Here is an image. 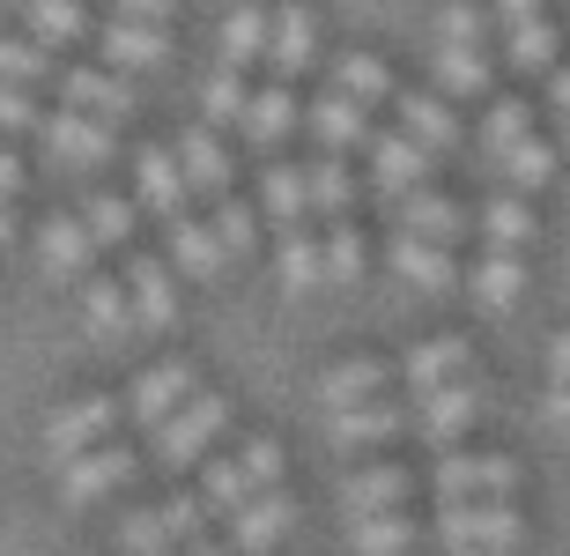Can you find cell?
<instances>
[{
    "label": "cell",
    "mask_w": 570,
    "mask_h": 556,
    "mask_svg": "<svg viewBox=\"0 0 570 556\" xmlns=\"http://www.w3.org/2000/svg\"><path fill=\"white\" fill-rule=\"evenodd\" d=\"M519 542H527V519L511 513V497H460L438 513L444 556H511Z\"/></svg>",
    "instance_id": "6da1fadb"
},
{
    "label": "cell",
    "mask_w": 570,
    "mask_h": 556,
    "mask_svg": "<svg viewBox=\"0 0 570 556\" xmlns=\"http://www.w3.org/2000/svg\"><path fill=\"white\" fill-rule=\"evenodd\" d=\"M282 475V446L275 438H253L245 452H230V460H208V475H200V497H208V513H237L253 490H267Z\"/></svg>",
    "instance_id": "7a4b0ae2"
},
{
    "label": "cell",
    "mask_w": 570,
    "mask_h": 556,
    "mask_svg": "<svg viewBox=\"0 0 570 556\" xmlns=\"http://www.w3.org/2000/svg\"><path fill=\"white\" fill-rule=\"evenodd\" d=\"M223 423H230V401L193 393L186 408H170L164 423H156V460H164V468H193V460H200V452L223 438Z\"/></svg>",
    "instance_id": "3957f363"
},
{
    "label": "cell",
    "mask_w": 570,
    "mask_h": 556,
    "mask_svg": "<svg viewBox=\"0 0 570 556\" xmlns=\"http://www.w3.org/2000/svg\"><path fill=\"white\" fill-rule=\"evenodd\" d=\"M489 416V386L482 379H444V386H430V393H415V430H423L430 446H452L466 423H482Z\"/></svg>",
    "instance_id": "277c9868"
},
{
    "label": "cell",
    "mask_w": 570,
    "mask_h": 556,
    "mask_svg": "<svg viewBox=\"0 0 570 556\" xmlns=\"http://www.w3.org/2000/svg\"><path fill=\"white\" fill-rule=\"evenodd\" d=\"M430 490L444 505H460V497H511L519 490V460H504V452H444L430 468Z\"/></svg>",
    "instance_id": "5b68a950"
},
{
    "label": "cell",
    "mask_w": 570,
    "mask_h": 556,
    "mask_svg": "<svg viewBox=\"0 0 570 556\" xmlns=\"http://www.w3.org/2000/svg\"><path fill=\"white\" fill-rule=\"evenodd\" d=\"M141 475V460H134L127 446H89V452H75V460H60V497L67 505H97L105 490H119V482H134Z\"/></svg>",
    "instance_id": "8992f818"
},
{
    "label": "cell",
    "mask_w": 570,
    "mask_h": 556,
    "mask_svg": "<svg viewBox=\"0 0 570 556\" xmlns=\"http://www.w3.org/2000/svg\"><path fill=\"white\" fill-rule=\"evenodd\" d=\"M119 416H127V408L111 401V393H89V401L60 408V416H52V423H45V446H52V460H75V452L105 446L111 430H119Z\"/></svg>",
    "instance_id": "52a82bcc"
},
{
    "label": "cell",
    "mask_w": 570,
    "mask_h": 556,
    "mask_svg": "<svg viewBox=\"0 0 570 556\" xmlns=\"http://www.w3.org/2000/svg\"><path fill=\"white\" fill-rule=\"evenodd\" d=\"M45 149H52V164H67V172H97V164H111V127L105 119H89V111L67 105L60 119H45Z\"/></svg>",
    "instance_id": "ba28073f"
},
{
    "label": "cell",
    "mask_w": 570,
    "mask_h": 556,
    "mask_svg": "<svg viewBox=\"0 0 570 556\" xmlns=\"http://www.w3.org/2000/svg\"><path fill=\"white\" fill-rule=\"evenodd\" d=\"M289 527H296V497L267 482V490H253V497H245V505L230 513V549L259 556V549H275Z\"/></svg>",
    "instance_id": "9c48e42d"
},
{
    "label": "cell",
    "mask_w": 570,
    "mask_h": 556,
    "mask_svg": "<svg viewBox=\"0 0 570 556\" xmlns=\"http://www.w3.org/2000/svg\"><path fill=\"white\" fill-rule=\"evenodd\" d=\"M52 89H60V105L89 111V119H105V127H127V119H134V89L119 82V75H97V67H67V75H52Z\"/></svg>",
    "instance_id": "30bf717a"
},
{
    "label": "cell",
    "mask_w": 570,
    "mask_h": 556,
    "mask_svg": "<svg viewBox=\"0 0 570 556\" xmlns=\"http://www.w3.org/2000/svg\"><path fill=\"white\" fill-rule=\"evenodd\" d=\"M430 164H438V156L423 149V142H415V134H371V178H379V193L385 201H401V193H415L430 178Z\"/></svg>",
    "instance_id": "8fae6325"
},
{
    "label": "cell",
    "mask_w": 570,
    "mask_h": 556,
    "mask_svg": "<svg viewBox=\"0 0 570 556\" xmlns=\"http://www.w3.org/2000/svg\"><path fill=\"white\" fill-rule=\"evenodd\" d=\"M134 326H141V320H134V297H127V290H119L111 275H82V334H89V342L119 349Z\"/></svg>",
    "instance_id": "7c38bea8"
},
{
    "label": "cell",
    "mask_w": 570,
    "mask_h": 556,
    "mask_svg": "<svg viewBox=\"0 0 570 556\" xmlns=\"http://www.w3.org/2000/svg\"><path fill=\"white\" fill-rule=\"evenodd\" d=\"M134 186H141V208L148 215H186V201H193V178H186V164L170 149H141V164H134Z\"/></svg>",
    "instance_id": "4fadbf2b"
},
{
    "label": "cell",
    "mask_w": 570,
    "mask_h": 556,
    "mask_svg": "<svg viewBox=\"0 0 570 556\" xmlns=\"http://www.w3.org/2000/svg\"><path fill=\"white\" fill-rule=\"evenodd\" d=\"M193 401V364H156V371H141V379H134V393H127V416L134 423H164L170 408H186Z\"/></svg>",
    "instance_id": "5bb4252c"
},
{
    "label": "cell",
    "mask_w": 570,
    "mask_h": 556,
    "mask_svg": "<svg viewBox=\"0 0 570 556\" xmlns=\"http://www.w3.org/2000/svg\"><path fill=\"white\" fill-rule=\"evenodd\" d=\"M393 215H401V231L438 237V245H460V237L474 231L460 201H444V193H423V186H415V193H401V201H393Z\"/></svg>",
    "instance_id": "9a60e30c"
},
{
    "label": "cell",
    "mask_w": 570,
    "mask_h": 556,
    "mask_svg": "<svg viewBox=\"0 0 570 556\" xmlns=\"http://www.w3.org/2000/svg\"><path fill=\"white\" fill-rule=\"evenodd\" d=\"M127 297H134V320L141 326H170L178 320V282H170L164 260H148V253L127 260Z\"/></svg>",
    "instance_id": "2e32d148"
},
{
    "label": "cell",
    "mask_w": 570,
    "mask_h": 556,
    "mask_svg": "<svg viewBox=\"0 0 570 556\" xmlns=\"http://www.w3.org/2000/svg\"><path fill=\"white\" fill-rule=\"evenodd\" d=\"M97 52H105L111 67H164L170 38H164V22H134V16H111V30H97Z\"/></svg>",
    "instance_id": "e0dca14e"
},
{
    "label": "cell",
    "mask_w": 570,
    "mask_h": 556,
    "mask_svg": "<svg viewBox=\"0 0 570 556\" xmlns=\"http://www.w3.org/2000/svg\"><path fill=\"white\" fill-rule=\"evenodd\" d=\"M393 275L401 282H415V290H452V282H460V267H452V253H444L438 237H415V231H401L393 237Z\"/></svg>",
    "instance_id": "ac0fdd59"
},
{
    "label": "cell",
    "mask_w": 570,
    "mask_h": 556,
    "mask_svg": "<svg viewBox=\"0 0 570 556\" xmlns=\"http://www.w3.org/2000/svg\"><path fill=\"white\" fill-rule=\"evenodd\" d=\"M89 253H97V237H89L82 215H52L38 231V267L45 275H89Z\"/></svg>",
    "instance_id": "d6986e66"
},
{
    "label": "cell",
    "mask_w": 570,
    "mask_h": 556,
    "mask_svg": "<svg viewBox=\"0 0 570 556\" xmlns=\"http://www.w3.org/2000/svg\"><path fill=\"white\" fill-rule=\"evenodd\" d=\"M164 231H170V260H178V267H186L193 282H215V275H223V260H230V253H223V237H215V223L170 215Z\"/></svg>",
    "instance_id": "ffe728a7"
},
{
    "label": "cell",
    "mask_w": 570,
    "mask_h": 556,
    "mask_svg": "<svg viewBox=\"0 0 570 556\" xmlns=\"http://www.w3.org/2000/svg\"><path fill=\"white\" fill-rule=\"evenodd\" d=\"M415 416L407 408H393V401H356V408H334L326 416V430H334L341 446H385L393 430H407Z\"/></svg>",
    "instance_id": "44dd1931"
},
{
    "label": "cell",
    "mask_w": 570,
    "mask_h": 556,
    "mask_svg": "<svg viewBox=\"0 0 570 556\" xmlns=\"http://www.w3.org/2000/svg\"><path fill=\"white\" fill-rule=\"evenodd\" d=\"M178 164H186V178H193V193H200V201H223V193H230V156L215 149L208 127H186V134H178Z\"/></svg>",
    "instance_id": "7402d4cb"
},
{
    "label": "cell",
    "mask_w": 570,
    "mask_h": 556,
    "mask_svg": "<svg viewBox=\"0 0 570 556\" xmlns=\"http://www.w3.org/2000/svg\"><path fill=\"white\" fill-rule=\"evenodd\" d=\"M312 45H318V30H312L304 8H275L267 16V60H275V75H304L312 67Z\"/></svg>",
    "instance_id": "603a6c76"
},
{
    "label": "cell",
    "mask_w": 570,
    "mask_h": 556,
    "mask_svg": "<svg viewBox=\"0 0 570 556\" xmlns=\"http://www.w3.org/2000/svg\"><path fill=\"white\" fill-rule=\"evenodd\" d=\"M407 490H415L407 468H363V475L341 482V505H348V519L356 513H393V505H407Z\"/></svg>",
    "instance_id": "cb8c5ba5"
},
{
    "label": "cell",
    "mask_w": 570,
    "mask_h": 556,
    "mask_svg": "<svg viewBox=\"0 0 570 556\" xmlns=\"http://www.w3.org/2000/svg\"><path fill=\"white\" fill-rule=\"evenodd\" d=\"M312 134L326 142V149H356V142H371V111H363V97L334 89V97L312 105Z\"/></svg>",
    "instance_id": "d4e9b609"
},
{
    "label": "cell",
    "mask_w": 570,
    "mask_h": 556,
    "mask_svg": "<svg viewBox=\"0 0 570 556\" xmlns=\"http://www.w3.org/2000/svg\"><path fill=\"white\" fill-rule=\"evenodd\" d=\"M385 379H393V371H385L379 357H348V364H334L326 379H318V401H326V408L379 401V393H385Z\"/></svg>",
    "instance_id": "484cf974"
},
{
    "label": "cell",
    "mask_w": 570,
    "mask_h": 556,
    "mask_svg": "<svg viewBox=\"0 0 570 556\" xmlns=\"http://www.w3.org/2000/svg\"><path fill=\"white\" fill-rule=\"evenodd\" d=\"M466 364H474V349H466V342H452V334H438V342H423V349H415V357L401 364V379H407V393H430V386L460 379Z\"/></svg>",
    "instance_id": "4316f807"
},
{
    "label": "cell",
    "mask_w": 570,
    "mask_h": 556,
    "mask_svg": "<svg viewBox=\"0 0 570 556\" xmlns=\"http://www.w3.org/2000/svg\"><path fill=\"white\" fill-rule=\"evenodd\" d=\"M348 549H356V556H407V549H415V519H407L401 505H393V513H356Z\"/></svg>",
    "instance_id": "83f0119b"
},
{
    "label": "cell",
    "mask_w": 570,
    "mask_h": 556,
    "mask_svg": "<svg viewBox=\"0 0 570 556\" xmlns=\"http://www.w3.org/2000/svg\"><path fill=\"white\" fill-rule=\"evenodd\" d=\"M430 67H438L444 97H482V89H489V52H482V45H438Z\"/></svg>",
    "instance_id": "f1b7e54d"
},
{
    "label": "cell",
    "mask_w": 570,
    "mask_h": 556,
    "mask_svg": "<svg viewBox=\"0 0 570 556\" xmlns=\"http://www.w3.org/2000/svg\"><path fill=\"white\" fill-rule=\"evenodd\" d=\"M289 127H296V97H289V82L253 89V105H245V142H253V149H275Z\"/></svg>",
    "instance_id": "f546056e"
},
{
    "label": "cell",
    "mask_w": 570,
    "mask_h": 556,
    "mask_svg": "<svg viewBox=\"0 0 570 556\" xmlns=\"http://www.w3.org/2000/svg\"><path fill=\"white\" fill-rule=\"evenodd\" d=\"M401 127L415 134L430 156H452V149H460V119L444 111V97H401Z\"/></svg>",
    "instance_id": "4dcf8cb0"
},
{
    "label": "cell",
    "mask_w": 570,
    "mask_h": 556,
    "mask_svg": "<svg viewBox=\"0 0 570 556\" xmlns=\"http://www.w3.org/2000/svg\"><path fill=\"white\" fill-rule=\"evenodd\" d=\"M533 231H541V223H533V208L519 201V193H497V201L482 208V237L497 245V253H527Z\"/></svg>",
    "instance_id": "1f68e13d"
},
{
    "label": "cell",
    "mask_w": 570,
    "mask_h": 556,
    "mask_svg": "<svg viewBox=\"0 0 570 556\" xmlns=\"http://www.w3.org/2000/svg\"><path fill=\"white\" fill-rule=\"evenodd\" d=\"M556 52H563V38H556L541 16H533V22H504V60L519 67V75H549Z\"/></svg>",
    "instance_id": "d6a6232c"
},
{
    "label": "cell",
    "mask_w": 570,
    "mask_h": 556,
    "mask_svg": "<svg viewBox=\"0 0 570 556\" xmlns=\"http://www.w3.org/2000/svg\"><path fill=\"white\" fill-rule=\"evenodd\" d=\"M259 208L275 215L282 231H289V223H304V215H312V178L296 172V164H275V172L259 178Z\"/></svg>",
    "instance_id": "836d02e7"
},
{
    "label": "cell",
    "mask_w": 570,
    "mask_h": 556,
    "mask_svg": "<svg viewBox=\"0 0 570 556\" xmlns=\"http://www.w3.org/2000/svg\"><path fill=\"white\" fill-rule=\"evenodd\" d=\"M275 267H282V290H326V253H318V237L312 231H296L289 223V237H282V253H275Z\"/></svg>",
    "instance_id": "e575fe53"
},
{
    "label": "cell",
    "mask_w": 570,
    "mask_h": 556,
    "mask_svg": "<svg viewBox=\"0 0 570 556\" xmlns=\"http://www.w3.org/2000/svg\"><path fill=\"white\" fill-rule=\"evenodd\" d=\"M497 178H504L511 193H541V186H549V178H556V149H549V142H533V134H527V142H511V149L497 156Z\"/></svg>",
    "instance_id": "d590c367"
},
{
    "label": "cell",
    "mask_w": 570,
    "mask_h": 556,
    "mask_svg": "<svg viewBox=\"0 0 570 556\" xmlns=\"http://www.w3.org/2000/svg\"><path fill=\"white\" fill-rule=\"evenodd\" d=\"M312 215H326V223H341V215H348V201H356V172H348V164H341V149H326L312 164Z\"/></svg>",
    "instance_id": "8d00e7d4"
},
{
    "label": "cell",
    "mask_w": 570,
    "mask_h": 556,
    "mask_svg": "<svg viewBox=\"0 0 570 556\" xmlns=\"http://www.w3.org/2000/svg\"><path fill=\"white\" fill-rule=\"evenodd\" d=\"M519 290H527V267H519V253H497V245H489V260L474 267V304H489V312H511V304H519Z\"/></svg>",
    "instance_id": "74e56055"
},
{
    "label": "cell",
    "mask_w": 570,
    "mask_h": 556,
    "mask_svg": "<svg viewBox=\"0 0 570 556\" xmlns=\"http://www.w3.org/2000/svg\"><path fill=\"white\" fill-rule=\"evenodd\" d=\"M82 223L97 245H134V223H141V201H119V193H89Z\"/></svg>",
    "instance_id": "f35d334b"
},
{
    "label": "cell",
    "mask_w": 570,
    "mask_h": 556,
    "mask_svg": "<svg viewBox=\"0 0 570 556\" xmlns=\"http://www.w3.org/2000/svg\"><path fill=\"white\" fill-rule=\"evenodd\" d=\"M267 60V8H230L223 16V67Z\"/></svg>",
    "instance_id": "ab89813d"
},
{
    "label": "cell",
    "mask_w": 570,
    "mask_h": 556,
    "mask_svg": "<svg viewBox=\"0 0 570 556\" xmlns=\"http://www.w3.org/2000/svg\"><path fill=\"white\" fill-rule=\"evenodd\" d=\"M245 105H253V89H245V67H223L200 82V111H208L215 127H245Z\"/></svg>",
    "instance_id": "60d3db41"
},
{
    "label": "cell",
    "mask_w": 570,
    "mask_h": 556,
    "mask_svg": "<svg viewBox=\"0 0 570 556\" xmlns=\"http://www.w3.org/2000/svg\"><path fill=\"white\" fill-rule=\"evenodd\" d=\"M30 30H38V45H75L89 38V16L82 0H30Z\"/></svg>",
    "instance_id": "b9f144b4"
},
{
    "label": "cell",
    "mask_w": 570,
    "mask_h": 556,
    "mask_svg": "<svg viewBox=\"0 0 570 556\" xmlns=\"http://www.w3.org/2000/svg\"><path fill=\"white\" fill-rule=\"evenodd\" d=\"M527 134H533V111L519 105V97H497V105H489V119H482V156L497 164V156H504L511 142H527Z\"/></svg>",
    "instance_id": "7bdbcfd3"
},
{
    "label": "cell",
    "mask_w": 570,
    "mask_h": 556,
    "mask_svg": "<svg viewBox=\"0 0 570 556\" xmlns=\"http://www.w3.org/2000/svg\"><path fill=\"white\" fill-rule=\"evenodd\" d=\"M334 89H348V97H363V105H379V97H393V75H385L379 52H348V60L334 67Z\"/></svg>",
    "instance_id": "ee69618b"
},
{
    "label": "cell",
    "mask_w": 570,
    "mask_h": 556,
    "mask_svg": "<svg viewBox=\"0 0 570 556\" xmlns=\"http://www.w3.org/2000/svg\"><path fill=\"white\" fill-rule=\"evenodd\" d=\"M215 237H223V253H253L259 245V215L245 208V201H237V193H223V201H215Z\"/></svg>",
    "instance_id": "f6af8a7d"
},
{
    "label": "cell",
    "mask_w": 570,
    "mask_h": 556,
    "mask_svg": "<svg viewBox=\"0 0 570 556\" xmlns=\"http://www.w3.org/2000/svg\"><path fill=\"white\" fill-rule=\"evenodd\" d=\"M318 253H326V290H348V282L363 275V237L348 231V223H334V231H326V245H318Z\"/></svg>",
    "instance_id": "bcb514c9"
},
{
    "label": "cell",
    "mask_w": 570,
    "mask_h": 556,
    "mask_svg": "<svg viewBox=\"0 0 570 556\" xmlns=\"http://www.w3.org/2000/svg\"><path fill=\"white\" fill-rule=\"evenodd\" d=\"M0 82L38 89V82H52V60H45L30 38H0Z\"/></svg>",
    "instance_id": "7dc6e473"
},
{
    "label": "cell",
    "mask_w": 570,
    "mask_h": 556,
    "mask_svg": "<svg viewBox=\"0 0 570 556\" xmlns=\"http://www.w3.org/2000/svg\"><path fill=\"white\" fill-rule=\"evenodd\" d=\"M482 38H489V8H474V0L438 8V45H482Z\"/></svg>",
    "instance_id": "c3c4849f"
},
{
    "label": "cell",
    "mask_w": 570,
    "mask_h": 556,
    "mask_svg": "<svg viewBox=\"0 0 570 556\" xmlns=\"http://www.w3.org/2000/svg\"><path fill=\"white\" fill-rule=\"evenodd\" d=\"M119 549H127V556H156V549H170L164 505H156V513H127V519H119Z\"/></svg>",
    "instance_id": "681fc988"
},
{
    "label": "cell",
    "mask_w": 570,
    "mask_h": 556,
    "mask_svg": "<svg viewBox=\"0 0 570 556\" xmlns=\"http://www.w3.org/2000/svg\"><path fill=\"white\" fill-rule=\"evenodd\" d=\"M200 519H208V497H170V505H164L170 542H193V535H200Z\"/></svg>",
    "instance_id": "f907efd6"
},
{
    "label": "cell",
    "mask_w": 570,
    "mask_h": 556,
    "mask_svg": "<svg viewBox=\"0 0 570 556\" xmlns=\"http://www.w3.org/2000/svg\"><path fill=\"white\" fill-rule=\"evenodd\" d=\"M22 127H38V105H30L22 82H0V134H22Z\"/></svg>",
    "instance_id": "816d5d0a"
},
{
    "label": "cell",
    "mask_w": 570,
    "mask_h": 556,
    "mask_svg": "<svg viewBox=\"0 0 570 556\" xmlns=\"http://www.w3.org/2000/svg\"><path fill=\"white\" fill-rule=\"evenodd\" d=\"M111 16H134V22H164V16H178V0H111Z\"/></svg>",
    "instance_id": "f5cc1de1"
},
{
    "label": "cell",
    "mask_w": 570,
    "mask_h": 556,
    "mask_svg": "<svg viewBox=\"0 0 570 556\" xmlns=\"http://www.w3.org/2000/svg\"><path fill=\"white\" fill-rule=\"evenodd\" d=\"M489 16H497V22H533V16H541V0H489Z\"/></svg>",
    "instance_id": "db71d44e"
},
{
    "label": "cell",
    "mask_w": 570,
    "mask_h": 556,
    "mask_svg": "<svg viewBox=\"0 0 570 556\" xmlns=\"http://www.w3.org/2000/svg\"><path fill=\"white\" fill-rule=\"evenodd\" d=\"M541 416H549L556 430H570V379H556V393L541 401Z\"/></svg>",
    "instance_id": "11a10c76"
},
{
    "label": "cell",
    "mask_w": 570,
    "mask_h": 556,
    "mask_svg": "<svg viewBox=\"0 0 570 556\" xmlns=\"http://www.w3.org/2000/svg\"><path fill=\"white\" fill-rule=\"evenodd\" d=\"M22 178H30V172H22V164H16V156H8V149H0V201H16V193H22Z\"/></svg>",
    "instance_id": "9f6ffc18"
},
{
    "label": "cell",
    "mask_w": 570,
    "mask_h": 556,
    "mask_svg": "<svg viewBox=\"0 0 570 556\" xmlns=\"http://www.w3.org/2000/svg\"><path fill=\"white\" fill-rule=\"evenodd\" d=\"M549 111H570V67H549Z\"/></svg>",
    "instance_id": "6f0895ef"
},
{
    "label": "cell",
    "mask_w": 570,
    "mask_h": 556,
    "mask_svg": "<svg viewBox=\"0 0 570 556\" xmlns=\"http://www.w3.org/2000/svg\"><path fill=\"white\" fill-rule=\"evenodd\" d=\"M549 371H556V379H570V326L549 342Z\"/></svg>",
    "instance_id": "680465c9"
},
{
    "label": "cell",
    "mask_w": 570,
    "mask_h": 556,
    "mask_svg": "<svg viewBox=\"0 0 570 556\" xmlns=\"http://www.w3.org/2000/svg\"><path fill=\"white\" fill-rule=\"evenodd\" d=\"M16 245V215H8V201H0V253Z\"/></svg>",
    "instance_id": "91938a15"
},
{
    "label": "cell",
    "mask_w": 570,
    "mask_h": 556,
    "mask_svg": "<svg viewBox=\"0 0 570 556\" xmlns=\"http://www.w3.org/2000/svg\"><path fill=\"white\" fill-rule=\"evenodd\" d=\"M186 556H230V549H223V542H200V535H193V542H186Z\"/></svg>",
    "instance_id": "94428289"
},
{
    "label": "cell",
    "mask_w": 570,
    "mask_h": 556,
    "mask_svg": "<svg viewBox=\"0 0 570 556\" xmlns=\"http://www.w3.org/2000/svg\"><path fill=\"white\" fill-rule=\"evenodd\" d=\"M156 556H186V542H170V549H156Z\"/></svg>",
    "instance_id": "6125c7cd"
},
{
    "label": "cell",
    "mask_w": 570,
    "mask_h": 556,
    "mask_svg": "<svg viewBox=\"0 0 570 556\" xmlns=\"http://www.w3.org/2000/svg\"><path fill=\"white\" fill-rule=\"evenodd\" d=\"M563 156H570V111H563Z\"/></svg>",
    "instance_id": "be15d7a7"
}]
</instances>
